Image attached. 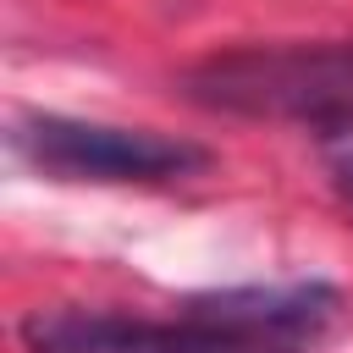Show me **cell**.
<instances>
[{
  "mask_svg": "<svg viewBox=\"0 0 353 353\" xmlns=\"http://www.w3.org/2000/svg\"><path fill=\"white\" fill-rule=\"evenodd\" d=\"M325 165H331V182H336V193H342V204L353 210V132H336V143H331V154H325Z\"/></svg>",
  "mask_w": 353,
  "mask_h": 353,
  "instance_id": "4",
  "label": "cell"
},
{
  "mask_svg": "<svg viewBox=\"0 0 353 353\" xmlns=\"http://www.w3.org/2000/svg\"><path fill=\"white\" fill-rule=\"evenodd\" d=\"M17 149L66 182H171L204 165L199 143L149 132V127H110L77 116H28L17 121Z\"/></svg>",
  "mask_w": 353,
  "mask_h": 353,
  "instance_id": "3",
  "label": "cell"
},
{
  "mask_svg": "<svg viewBox=\"0 0 353 353\" xmlns=\"http://www.w3.org/2000/svg\"><path fill=\"white\" fill-rule=\"evenodd\" d=\"M342 320L325 281H270L188 298L165 320L50 309L22 325L28 353H314Z\"/></svg>",
  "mask_w": 353,
  "mask_h": 353,
  "instance_id": "1",
  "label": "cell"
},
{
  "mask_svg": "<svg viewBox=\"0 0 353 353\" xmlns=\"http://www.w3.org/2000/svg\"><path fill=\"white\" fill-rule=\"evenodd\" d=\"M188 94L226 116L298 121L353 132V39L342 44H270L232 50L188 72Z\"/></svg>",
  "mask_w": 353,
  "mask_h": 353,
  "instance_id": "2",
  "label": "cell"
}]
</instances>
